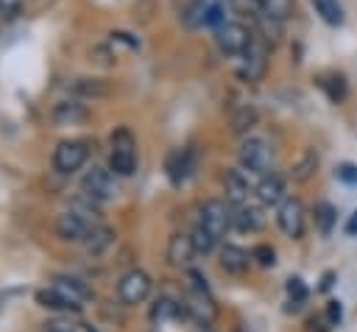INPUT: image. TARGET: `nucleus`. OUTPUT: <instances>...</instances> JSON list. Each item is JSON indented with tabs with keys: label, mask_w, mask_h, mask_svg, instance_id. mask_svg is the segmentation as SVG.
Masks as SVG:
<instances>
[{
	"label": "nucleus",
	"mask_w": 357,
	"mask_h": 332,
	"mask_svg": "<svg viewBox=\"0 0 357 332\" xmlns=\"http://www.w3.org/2000/svg\"><path fill=\"white\" fill-rule=\"evenodd\" d=\"M151 324H153V332H201L206 326L181 301H173V299H159L153 304Z\"/></svg>",
	"instance_id": "nucleus-1"
},
{
	"label": "nucleus",
	"mask_w": 357,
	"mask_h": 332,
	"mask_svg": "<svg viewBox=\"0 0 357 332\" xmlns=\"http://www.w3.org/2000/svg\"><path fill=\"white\" fill-rule=\"evenodd\" d=\"M187 276H190V285H187V293H184V307H187L201 324H209V321L215 318V312H218L215 299H212V293H209V285H206V279H204L198 271H190Z\"/></svg>",
	"instance_id": "nucleus-2"
},
{
	"label": "nucleus",
	"mask_w": 357,
	"mask_h": 332,
	"mask_svg": "<svg viewBox=\"0 0 357 332\" xmlns=\"http://www.w3.org/2000/svg\"><path fill=\"white\" fill-rule=\"evenodd\" d=\"M254 36L257 33L251 28H245L243 22H220L215 28V45H218V50L226 53V56H237V59L251 47Z\"/></svg>",
	"instance_id": "nucleus-3"
},
{
	"label": "nucleus",
	"mask_w": 357,
	"mask_h": 332,
	"mask_svg": "<svg viewBox=\"0 0 357 332\" xmlns=\"http://www.w3.org/2000/svg\"><path fill=\"white\" fill-rule=\"evenodd\" d=\"M137 142L131 137L128 128H117L112 134V156H109V167L117 176H131L137 167Z\"/></svg>",
	"instance_id": "nucleus-4"
},
{
	"label": "nucleus",
	"mask_w": 357,
	"mask_h": 332,
	"mask_svg": "<svg viewBox=\"0 0 357 332\" xmlns=\"http://www.w3.org/2000/svg\"><path fill=\"white\" fill-rule=\"evenodd\" d=\"M195 223H198V226H204L206 232H212V234L220 240V237L229 232V226H231V206H229V204H223V201H218V198L204 201V204L198 206Z\"/></svg>",
	"instance_id": "nucleus-5"
},
{
	"label": "nucleus",
	"mask_w": 357,
	"mask_h": 332,
	"mask_svg": "<svg viewBox=\"0 0 357 332\" xmlns=\"http://www.w3.org/2000/svg\"><path fill=\"white\" fill-rule=\"evenodd\" d=\"M81 190H84V195H86L89 201H95V204L112 201V198L120 193V190H117V181H114V176H112V170H106V167H92V170H86L84 181H81Z\"/></svg>",
	"instance_id": "nucleus-6"
},
{
	"label": "nucleus",
	"mask_w": 357,
	"mask_h": 332,
	"mask_svg": "<svg viewBox=\"0 0 357 332\" xmlns=\"http://www.w3.org/2000/svg\"><path fill=\"white\" fill-rule=\"evenodd\" d=\"M240 165L248 170V173H259L265 176L268 167H271V148L262 137H248L243 139L240 145Z\"/></svg>",
	"instance_id": "nucleus-7"
},
{
	"label": "nucleus",
	"mask_w": 357,
	"mask_h": 332,
	"mask_svg": "<svg viewBox=\"0 0 357 332\" xmlns=\"http://www.w3.org/2000/svg\"><path fill=\"white\" fill-rule=\"evenodd\" d=\"M86 153H89L86 142H81V139H64L53 151V165H56L59 173L70 176V173H75L86 162Z\"/></svg>",
	"instance_id": "nucleus-8"
},
{
	"label": "nucleus",
	"mask_w": 357,
	"mask_h": 332,
	"mask_svg": "<svg viewBox=\"0 0 357 332\" xmlns=\"http://www.w3.org/2000/svg\"><path fill=\"white\" fill-rule=\"evenodd\" d=\"M148 293H151V276L145 271L134 268V271L123 273L117 282V296L123 304H142L148 299Z\"/></svg>",
	"instance_id": "nucleus-9"
},
{
	"label": "nucleus",
	"mask_w": 357,
	"mask_h": 332,
	"mask_svg": "<svg viewBox=\"0 0 357 332\" xmlns=\"http://www.w3.org/2000/svg\"><path fill=\"white\" fill-rule=\"evenodd\" d=\"M268 42L265 39H259V36H254V42H251V47L240 56V75L245 78V81H257V78H262V73H265V67H268Z\"/></svg>",
	"instance_id": "nucleus-10"
},
{
	"label": "nucleus",
	"mask_w": 357,
	"mask_h": 332,
	"mask_svg": "<svg viewBox=\"0 0 357 332\" xmlns=\"http://www.w3.org/2000/svg\"><path fill=\"white\" fill-rule=\"evenodd\" d=\"M276 223L287 237H301L304 234V206L298 198H284L276 212Z\"/></svg>",
	"instance_id": "nucleus-11"
},
{
	"label": "nucleus",
	"mask_w": 357,
	"mask_h": 332,
	"mask_svg": "<svg viewBox=\"0 0 357 332\" xmlns=\"http://www.w3.org/2000/svg\"><path fill=\"white\" fill-rule=\"evenodd\" d=\"M192 165H195V156H192L190 148H173V151L167 153V159H165V173H167V179H170V184H173V187H181V184L190 179Z\"/></svg>",
	"instance_id": "nucleus-12"
},
{
	"label": "nucleus",
	"mask_w": 357,
	"mask_h": 332,
	"mask_svg": "<svg viewBox=\"0 0 357 332\" xmlns=\"http://www.w3.org/2000/svg\"><path fill=\"white\" fill-rule=\"evenodd\" d=\"M50 117H53L56 126H78V123H84V120L89 117V112H86V106L78 103V100H61V103L53 106Z\"/></svg>",
	"instance_id": "nucleus-13"
},
{
	"label": "nucleus",
	"mask_w": 357,
	"mask_h": 332,
	"mask_svg": "<svg viewBox=\"0 0 357 332\" xmlns=\"http://www.w3.org/2000/svg\"><path fill=\"white\" fill-rule=\"evenodd\" d=\"M262 223H265V218H262L259 206H251L248 201L231 206V226H237L240 232H257V229H262Z\"/></svg>",
	"instance_id": "nucleus-14"
},
{
	"label": "nucleus",
	"mask_w": 357,
	"mask_h": 332,
	"mask_svg": "<svg viewBox=\"0 0 357 332\" xmlns=\"http://www.w3.org/2000/svg\"><path fill=\"white\" fill-rule=\"evenodd\" d=\"M251 265V254L243 251L240 246H223L220 248V268L226 273H234V276H243Z\"/></svg>",
	"instance_id": "nucleus-15"
},
{
	"label": "nucleus",
	"mask_w": 357,
	"mask_h": 332,
	"mask_svg": "<svg viewBox=\"0 0 357 332\" xmlns=\"http://www.w3.org/2000/svg\"><path fill=\"white\" fill-rule=\"evenodd\" d=\"M257 195L262 204H282L284 201V179L276 176V173H265L257 184Z\"/></svg>",
	"instance_id": "nucleus-16"
},
{
	"label": "nucleus",
	"mask_w": 357,
	"mask_h": 332,
	"mask_svg": "<svg viewBox=\"0 0 357 332\" xmlns=\"http://www.w3.org/2000/svg\"><path fill=\"white\" fill-rule=\"evenodd\" d=\"M112 243H114V232L112 229H106V226H92L89 229V234L81 240V246H84V251L86 254H92V257H100L103 251H109L112 248Z\"/></svg>",
	"instance_id": "nucleus-17"
},
{
	"label": "nucleus",
	"mask_w": 357,
	"mask_h": 332,
	"mask_svg": "<svg viewBox=\"0 0 357 332\" xmlns=\"http://www.w3.org/2000/svg\"><path fill=\"white\" fill-rule=\"evenodd\" d=\"M195 254H198V251H195L190 234H173V237H170V243H167V259H170L173 265H190Z\"/></svg>",
	"instance_id": "nucleus-18"
},
{
	"label": "nucleus",
	"mask_w": 357,
	"mask_h": 332,
	"mask_svg": "<svg viewBox=\"0 0 357 332\" xmlns=\"http://www.w3.org/2000/svg\"><path fill=\"white\" fill-rule=\"evenodd\" d=\"M223 190H226V201H229L231 206L248 201V181L243 179L240 170H226V176H223Z\"/></svg>",
	"instance_id": "nucleus-19"
},
{
	"label": "nucleus",
	"mask_w": 357,
	"mask_h": 332,
	"mask_svg": "<svg viewBox=\"0 0 357 332\" xmlns=\"http://www.w3.org/2000/svg\"><path fill=\"white\" fill-rule=\"evenodd\" d=\"M36 301L45 307V310H56V312H70V310H78V304H73L61 290L56 287H47V290H39L36 293Z\"/></svg>",
	"instance_id": "nucleus-20"
},
{
	"label": "nucleus",
	"mask_w": 357,
	"mask_h": 332,
	"mask_svg": "<svg viewBox=\"0 0 357 332\" xmlns=\"http://www.w3.org/2000/svg\"><path fill=\"white\" fill-rule=\"evenodd\" d=\"M53 287H56V290H61V293H64L73 304H78V307L89 299V290H86L78 279H73V276H56V279H53Z\"/></svg>",
	"instance_id": "nucleus-21"
},
{
	"label": "nucleus",
	"mask_w": 357,
	"mask_h": 332,
	"mask_svg": "<svg viewBox=\"0 0 357 332\" xmlns=\"http://www.w3.org/2000/svg\"><path fill=\"white\" fill-rule=\"evenodd\" d=\"M209 0H190L187 6H184V14H181V22L187 25V28H201V25H206V20H209Z\"/></svg>",
	"instance_id": "nucleus-22"
},
{
	"label": "nucleus",
	"mask_w": 357,
	"mask_h": 332,
	"mask_svg": "<svg viewBox=\"0 0 357 332\" xmlns=\"http://www.w3.org/2000/svg\"><path fill=\"white\" fill-rule=\"evenodd\" d=\"M315 14L326 22V25H343V6L337 0H310Z\"/></svg>",
	"instance_id": "nucleus-23"
},
{
	"label": "nucleus",
	"mask_w": 357,
	"mask_h": 332,
	"mask_svg": "<svg viewBox=\"0 0 357 332\" xmlns=\"http://www.w3.org/2000/svg\"><path fill=\"white\" fill-rule=\"evenodd\" d=\"M318 86L326 89V95H329L332 103H337V100L346 98V78L337 75V73H332V75H321V78H318Z\"/></svg>",
	"instance_id": "nucleus-24"
},
{
	"label": "nucleus",
	"mask_w": 357,
	"mask_h": 332,
	"mask_svg": "<svg viewBox=\"0 0 357 332\" xmlns=\"http://www.w3.org/2000/svg\"><path fill=\"white\" fill-rule=\"evenodd\" d=\"M315 167H318V153H315L312 148H307V151L301 153V159L293 165V179H296V181H307Z\"/></svg>",
	"instance_id": "nucleus-25"
},
{
	"label": "nucleus",
	"mask_w": 357,
	"mask_h": 332,
	"mask_svg": "<svg viewBox=\"0 0 357 332\" xmlns=\"http://www.w3.org/2000/svg\"><path fill=\"white\" fill-rule=\"evenodd\" d=\"M262 14H268L271 20L284 22L293 14V0H262Z\"/></svg>",
	"instance_id": "nucleus-26"
},
{
	"label": "nucleus",
	"mask_w": 357,
	"mask_h": 332,
	"mask_svg": "<svg viewBox=\"0 0 357 332\" xmlns=\"http://www.w3.org/2000/svg\"><path fill=\"white\" fill-rule=\"evenodd\" d=\"M335 220H337V215H335V206L332 204H326V201L315 204V223H318L321 234H329L332 226H335Z\"/></svg>",
	"instance_id": "nucleus-27"
},
{
	"label": "nucleus",
	"mask_w": 357,
	"mask_h": 332,
	"mask_svg": "<svg viewBox=\"0 0 357 332\" xmlns=\"http://www.w3.org/2000/svg\"><path fill=\"white\" fill-rule=\"evenodd\" d=\"M190 237H192V246H195V251L198 254H209L212 248H215V243H218V237L212 234V232H206L204 226H192V232H190Z\"/></svg>",
	"instance_id": "nucleus-28"
},
{
	"label": "nucleus",
	"mask_w": 357,
	"mask_h": 332,
	"mask_svg": "<svg viewBox=\"0 0 357 332\" xmlns=\"http://www.w3.org/2000/svg\"><path fill=\"white\" fill-rule=\"evenodd\" d=\"M307 301V285L298 279V276H290L287 279V310H298L301 304Z\"/></svg>",
	"instance_id": "nucleus-29"
},
{
	"label": "nucleus",
	"mask_w": 357,
	"mask_h": 332,
	"mask_svg": "<svg viewBox=\"0 0 357 332\" xmlns=\"http://www.w3.org/2000/svg\"><path fill=\"white\" fill-rule=\"evenodd\" d=\"M229 8L240 17H251L257 20L262 14V0H229Z\"/></svg>",
	"instance_id": "nucleus-30"
},
{
	"label": "nucleus",
	"mask_w": 357,
	"mask_h": 332,
	"mask_svg": "<svg viewBox=\"0 0 357 332\" xmlns=\"http://www.w3.org/2000/svg\"><path fill=\"white\" fill-rule=\"evenodd\" d=\"M254 123H257V112H254L251 106H240V109L234 112V117H231V126H234V131H237V134L248 131Z\"/></svg>",
	"instance_id": "nucleus-31"
},
{
	"label": "nucleus",
	"mask_w": 357,
	"mask_h": 332,
	"mask_svg": "<svg viewBox=\"0 0 357 332\" xmlns=\"http://www.w3.org/2000/svg\"><path fill=\"white\" fill-rule=\"evenodd\" d=\"M251 259H257L262 268H271V265L276 262V251H273L271 246H257V248L251 251Z\"/></svg>",
	"instance_id": "nucleus-32"
},
{
	"label": "nucleus",
	"mask_w": 357,
	"mask_h": 332,
	"mask_svg": "<svg viewBox=\"0 0 357 332\" xmlns=\"http://www.w3.org/2000/svg\"><path fill=\"white\" fill-rule=\"evenodd\" d=\"M335 176L340 179V181H346V184H357V165H340L337 170H335Z\"/></svg>",
	"instance_id": "nucleus-33"
},
{
	"label": "nucleus",
	"mask_w": 357,
	"mask_h": 332,
	"mask_svg": "<svg viewBox=\"0 0 357 332\" xmlns=\"http://www.w3.org/2000/svg\"><path fill=\"white\" fill-rule=\"evenodd\" d=\"M45 332H78V329L64 318H50V321H45Z\"/></svg>",
	"instance_id": "nucleus-34"
},
{
	"label": "nucleus",
	"mask_w": 357,
	"mask_h": 332,
	"mask_svg": "<svg viewBox=\"0 0 357 332\" xmlns=\"http://www.w3.org/2000/svg\"><path fill=\"white\" fill-rule=\"evenodd\" d=\"M326 318H329V324H340V318H343V307H340V301H329L326 304Z\"/></svg>",
	"instance_id": "nucleus-35"
},
{
	"label": "nucleus",
	"mask_w": 357,
	"mask_h": 332,
	"mask_svg": "<svg viewBox=\"0 0 357 332\" xmlns=\"http://www.w3.org/2000/svg\"><path fill=\"white\" fill-rule=\"evenodd\" d=\"M22 0H0V17H14L20 11Z\"/></svg>",
	"instance_id": "nucleus-36"
},
{
	"label": "nucleus",
	"mask_w": 357,
	"mask_h": 332,
	"mask_svg": "<svg viewBox=\"0 0 357 332\" xmlns=\"http://www.w3.org/2000/svg\"><path fill=\"white\" fill-rule=\"evenodd\" d=\"M346 234H351V237L357 234V209L351 212V218H349V223H346Z\"/></svg>",
	"instance_id": "nucleus-37"
},
{
	"label": "nucleus",
	"mask_w": 357,
	"mask_h": 332,
	"mask_svg": "<svg viewBox=\"0 0 357 332\" xmlns=\"http://www.w3.org/2000/svg\"><path fill=\"white\" fill-rule=\"evenodd\" d=\"M332 279H335V273H324V282H321V290H329V287H332Z\"/></svg>",
	"instance_id": "nucleus-38"
},
{
	"label": "nucleus",
	"mask_w": 357,
	"mask_h": 332,
	"mask_svg": "<svg viewBox=\"0 0 357 332\" xmlns=\"http://www.w3.org/2000/svg\"><path fill=\"white\" fill-rule=\"evenodd\" d=\"M201 332H212V329H209V326H204V329H201Z\"/></svg>",
	"instance_id": "nucleus-39"
}]
</instances>
